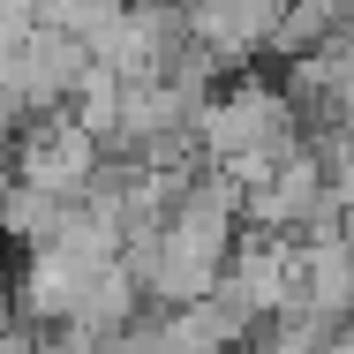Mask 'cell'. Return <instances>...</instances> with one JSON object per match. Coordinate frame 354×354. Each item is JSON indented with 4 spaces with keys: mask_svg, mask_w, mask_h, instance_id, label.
Instances as JSON below:
<instances>
[{
    "mask_svg": "<svg viewBox=\"0 0 354 354\" xmlns=\"http://www.w3.org/2000/svg\"><path fill=\"white\" fill-rule=\"evenodd\" d=\"M98 166H106V143L91 136L68 106L30 113V136L15 143V181H30V189H46V196H61V204H75V196L98 181Z\"/></svg>",
    "mask_w": 354,
    "mask_h": 354,
    "instance_id": "6da1fadb",
    "label": "cell"
},
{
    "mask_svg": "<svg viewBox=\"0 0 354 354\" xmlns=\"http://www.w3.org/2000/svg\"><path fill=\"white\" fill-rule=\"evenodd\" d=\"M61 212H68V204L46 196V189H30V181H8V189H0V234H8V241H30V249H38V241L61 226Z\"/></svg>",
    "mask_w": 354,
    "mask_h": 354,
    "instance_id": "7a4b0ae2",
    "label": "cell"
},
{
    "mask_svg": "<svg viewBox=\"0 0 354 354\" xmlns=\"http://www.w3.org/2000/svg\"><path fill=\"white\" fill-rule=\"evenodd\" d=\"M0 189H8V158H0Z\"/></svg>",
    "mask_w": 354,
    "mask_h": 354,
    "instance_id": "277c9868",
    "label": "cell"
},
{
    "mask_svg": "<svg viewBox=\"0 0 354 354\" xmlns=\"http://www.w3.org/2000/svg\"><path fill=\"white\" fill-rule=\"evenodd\" d=\"M121 8H129V0H38V23L61 30V38H75V46H98V38L121 23Z\"/></svg>",
    "mask_w": 354,
    "mask_h": 354,
    "instance_id": "3957f363",
    "label": "cell"
}]
</instances>
